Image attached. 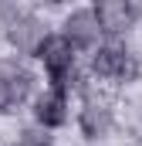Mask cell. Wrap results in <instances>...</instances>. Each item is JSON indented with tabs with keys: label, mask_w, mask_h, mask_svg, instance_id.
I'll list each match as a JSON object with an SVG mask.
<instances>
[{
	"label": "cell",
	"mask_w": 142,
	"mask_h": 146,
	"mask_svg": "<svg viewBox=\"0 0 142 146\" xmlns=\"http://www.w3.org/2000/svg\"><path fill=\"white\" fill-rule=\"evenodd\" d=\"M95 17H98V27L108 31V34H118V31H125L135 21L132 3H125V0H105V3H98L95 7Z\"/></svg>",
	"instance_id": "8992f818"
},
{
	"label": "cell",
	"mask_w": 142,
	"mask_h": 146,
	"mask_svg": "<svg viewBox=\"0 0 142 146\" xmlns=\"http://www.w3.org/2000/svg\"><path fill=\"white\" fill-rule=\"evenodd\" d=\"M108 129H112V112L105 106H98V102H88L81 109V133L91 136V139H98V136H105Z\"/></svg>",
	"instance_id": "ba28073f"
},
{
	"label": "cell",
	"mask_w": 142,
	"mask_h": 146,
	"mask_svg": "<svg viewBox=\"0 0 142 146\" xmlns=\"http://www.w3.org/2000/svg\"><path fill=\"white\" fill-rule=\"evenodd\" d=\"M91 68H95V75H102V78L132 82V78L139 75V61H135V54H132L129 48H122V44H105V48L95 51Z\"/></svg>",
	"instance_id": "7a4b0ae2"
},
{
	"label": "cell",
	"mask_w": 142,
	"mask_h": 146,
	"mask_svg": "<svg viewBox=\"0 0 142 146\" xmlns=\"http://www.w3.org/2000/svg\"><path fill=\"white\" fill-rule=\"evenodd\" d=\"M98 17L95 10H74L68 21H64V41L71 48H95L98 41Z\"/></svg>",
	"instance_id": "277c9868"
},
{
	"label": "cell",
	"mask_w": 142,
	"mask_h": 146,
	"mask_svg": "<svg viewBox=\"0 0 142 146\" xmlns=\"http://www.w3.org/2000/svg\"><path fill=\"white\" fill-rule=\"evenodd\" d=\"M7 34H10V44L17 48V51H34L37 54V48L44 44V27H41V21L37 17H31V14H17L14 21H10V27H7Z\"/></svg>",
	"instance_id": "5b68a950"
},
{
	"label": "cell",
	"mask_w": 142,
	"mask_h": 146,
	"mask_svg": "<svg viewBox=\"0 0 142 146\" xmlns=\"http://www.w3.org/2000/svg\"><path fill=\"white\" fill-rule=\"evenodd\" d=\"M34 115L37 122L44 126V129H58V126H64V119H68V102H64V95L61 92H47V95H41L34 106Z\"/></svg>",
	"instance_id": "52a82bcc"
},
{
	"label": "cell",
	"mask_w": 142,
	"mask_h": 146,
	"mask_svg": "<svg viewBox=\"0 0 142 146\" xmlns=\"http://www.w3.org/2000/svg\"><path fill=\"white\" fill-rule=\"evenodd\" d=\"M132 14H135V17H142V3H132Z\"/></svg>",
	"instance_id": "30bf717a"
},
{
	"label": "cell",
	"mask_w": 142,
	"mask_h": 146,
	"mask_svg": "<svg viewBox=\"0 0 142 146\" xmlns=\"http://www.w3.org/2000/svg\"><path fill=\"white\" fill-rule=\"evenodd\" d=\"M37 58L44 61V68L54 82V92L68 95L71 82H74V48H71L64 34H54V37H44V44L37 48Z\"/></svg>",
	"instance_id": "6da1fadb"
},
{
	"label": "cell",
	"mask_w": 142,
	"mask_h": 146,
	"mask_svg": "<svg viewBox=\"0 0 142 146\" xmlns=\"http://www.w3.org/2000/svg\"><path fill=\"white\" fill-rule=\"evenodd\" d=\"M31 85L34 78L24 65L17 61H0V112L17 109L27 95H31Z\"/></svg>",
	"instance_id": "3957f363"
},
{
	"label": "cell",
	"mask_w": 142,
	"mask_h": 146,
	"mask_svg": "<svg viewBox=\"0 0 142 146\" xmlns=\"http://www.w3.org/2000/svg\"><path fill=\"white\" fill-rule=\"evenodd\" d=\"M20 146H51V139H47L44 133H34V129H27V133L20 136Z\"/></svg>",
	"instance_id": "9c48e42d"
}]
</instances>
